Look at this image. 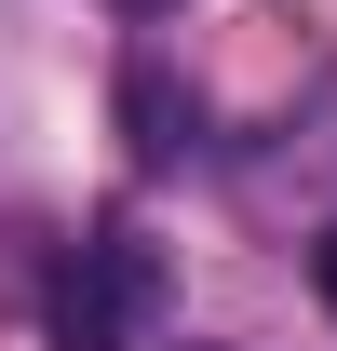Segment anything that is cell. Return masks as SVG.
<instances>
[{
	"label": "cell",
	"mask_w": 337,
	"mask_h": 351,
	"mask_svg": "<svg viewBox=\"0 0 337 351\" xmlns=\"http://www.w3.org/2000/svg\"><path fill=\"white\" fill-rule=\"evenodd\" d=\"M149 311H162V257L135 243V230H108V243H82V257L54 270V351H135L149 338Z\"/></svg>",
	"instance_id": "6da1fadb"
},
{
	"label": "cell",
	"mask_w": 337,
	"mask_h": 351,
	"mask_svg": "<svg viewBox=\"0 0 337 351\" xmlns=\"http://www.w3.org/2000/svg\"><path fill=\"white\" fill-rule=\"evenodd\" d=\"M122 135H135V149H149V162H162V149H189V95H175L162 68H149V54H135V68H122Z\"/></svg>",
	"instance_id": "7a4b0ae2"
},
{
	"label": "cell",
	"mask_w": 337,
	"mask_h": 351,
	"mask_svg": "<svg viewBox=\"0 0 337 351\" xmlns=\"http://www.w3.org/2000/svg\"><path fill=\"white\" fill-rule=\"evenodd\" d=\"M310 284H324V311H337V230H324V243H310Z\"/></svg>",
	"instance_id": "3957f363"
},
{
	"label": "cell",
	"mask_w": 337,
	"mask_h": 351,
	"mask_svg": "<svg viewBox=\"0 0 337 351\" xmlns=\"http://www.w3.org/2000/svg\"><path fill=\"white\" fill-rule=\"evenodd\" d=\"M122 14H189V0H122Z\"/></svg>",
	"instance_id": "277c9868"
}]
</instances>
